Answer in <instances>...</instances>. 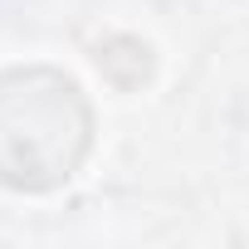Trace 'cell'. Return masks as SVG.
I'll return each instance as SVG.
<instances>
[{
    "mask_svg": "<svg viewBox=\"0 0 249 249\" xmlns=\"http://www.w3.org/2000/svg\"><path fill=\"white\" fill-rule=\"evenodd\" d=\"M98 132V112L78 78L54 64L0 69V186L20 196H49L69 186Z\"/></svg>",
    "mask_w": 249,
    "mask_h": 249,
    "instance_id": "1",
    "label": "cell"
},
{
    "mask_svg": "<svg viewBox=\"0 0 249 249\" xmlns=\"http://www.w3.org/2000/svg\"><path fill=\"white\" fill-rule=\"evenodd\" d=\"M93 64L103 69V78L112 83V88H142L147 78H152V69H157V59H152V44H142L137 35H112V39H103L98 44V54H93Z\"/></svg>",
    "mask_w": 249,
    "mask_h": 249,
    "instance_id": "2",
    "label": "cell"
}]
</instances>
